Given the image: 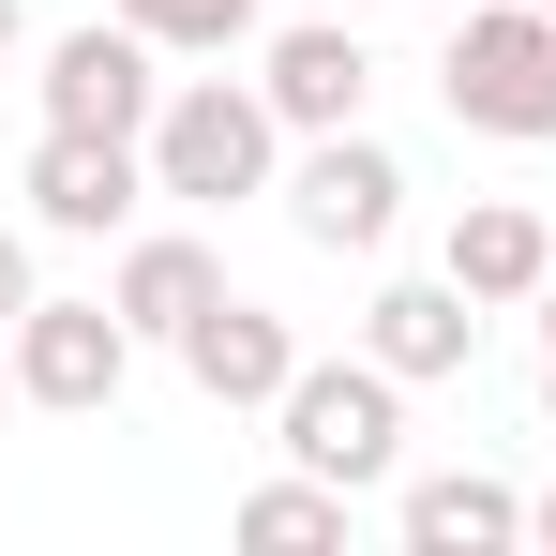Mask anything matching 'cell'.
<instances>
[{
  "instance_id": "cell-19",
  "label": "cell",
  "mask_w": 556,
  "mask_h": 556,
  "mask_svg": "<svg viewBox=\"0 0 556 556\" xmlns=\"http://www.w3.org/2000/svg\"><path fill=\"white\" fill-rule=\"evenodd\" d=\"M527 542H556V496H527Z\"/></svg>"
},
{
  "instance_id": "cell-14",
  "label": "cell",
  "mask_w": 556,
  "mask_h": 556,
  "mask_svg": "<svg viewBox=\"0 0 556 556\" xmlns=\"http://www.w3.org/2000/svg\"><path fill=\"white\" fill-rule=\"evenodd\" d=\"M241 542H256V556L346 542V481H316V466H301V481H256V496H241Z\"/></svg>"
},
{
  "instance_id": "cell-4",
  "label": "cell",
  "mask_w": 556,
  "mask_h": 556,
  "mask_svg": "<svg viewBox=\"0 0 556 556\" xmlns=\"http://www.w3.org/2000/svg\"><path fill=\"white\" fill-rule=\"evenodd\" d=\"M0 346H15V391H30V406L91 421V406H121V376H136V316H121V301H30Z\"/></svg>"
},
{
  "instance_id": "cell-5",
  "label": "cell",
  "mask_w": 556,
  "mask_h": 556,
  "mask_svg": "<svg viewBox=\"0 0 556 556\" xmlns=\"http://www.w3.org/2000/svg\"><path fill=\"white\" fill-rule=\"evenodd\" d=\"M286 226H301L316 256H376V241L406 226V166L346 121V136H316V151L286 166Z\"/></svg>"
},
{
  "instance_id": "cell-20",
  "label": "cell",
  "mask_w": 556,
  "mask_h": 556,
  "mask_svg": "<svg viewBox=\"0 0 556 556\" xmlns=\"http://www.w3.org/2000/svg\"><path fill=\"white\" fill-rule=\"evenodd\" d=\"M0 46H15V0H0Z\"/></svg>"
},
{
  "instance_id": "cell-22",
  "label": "cell",
  "mask_w": 556,
  "mask_h": 556,
  "mask_svg": "<svg viewBox=\"0 0 556 556\" xmlns=\"http://www.w3.org/2000/svg\"><path fill=\"white\" fill-rule=\"evenodd\" d=\"M452 15H466V0H452Z\"/></svg>"
},
{
  "instance_id": "cell-11",
  "label": "cell",
  "mask_w": 556,
  "mask_h": 556,
  "mask_svg": "<svg viewBox=\"0 0 556 556\" xmlns=\"http://www.w3.org/2000/svg\"><path fill=\"white\" fill-rule=\"evenodd\" d=\"M391 527H406V556H511L527 542V496L481 481V466H437V481L391 496Z\"/></svg>"
},
{
  "instance_id": "cell-17",
  "label": "cell",
  "mask_w": 556,
  "mask_h": 556,
  "mask_svg": "<svg viewBox=\"0 0 556 556\" xmlns=\"http://www.w3.org/2000/svg\"><path fill=\"white\" fill-rule=\"evenodd\" d=\"M527 316H542V421H556V271H542V301H527Z\"/></svg>"
},
{
  "instance_id": "cell-16",
  "label": "cell",
  "mask_w": 556,
  "mask_h": 556,
  "mask_svg": "<svg viewBox=\"0 0 556 556\" xmlns=\"http://www.w3.org/2000/svg\"><path fill=\"white\" fill-rule=\"evenodd\" d=\"M30 301H46V271H30V241H15V226H0V331H15V316H30Z\"/></svg>"
},
{
  "instance_id": "cell-21",
  "label": "cell",
  "mask_w": 556,
  "mask_h": 556,
  "mask_svg": "<svg viewBox=\"0 0 556 556\" xmlns=\"http://www.w3.org/2000/svg\"><path fill=\"white\" fill-rule=\"evenodd\" d=\"M542 15H556V0H542Z\"/></svg>"
},
{
  "instance_id": "cell-2",
  "label": "cell",
  "mask_w": 556,
  "mask_h": 556,
  "mask_svg": "<svg viewBox=\"0 0 556 556\" xmlns=\"http://www.w3.org/2000/svg\"><path fill=\"white\" fill-rule=\"evenodd\" d=\"M437 91H452L466 136L542 151V136H556V15H542V0H466V15H452V61H437Z\"/></svg>"
},
{
  "instance_id": "cell-1",
  "label": "cell",
  "mask_w": 556,
  "mask_h": 556,
  "mask_svg": "<svg viewBox=\"0 0 556 556\" xmlns=\"http://www.w3.org/2000/svg\"><path fill=\"white\" fill-rule=\"evenodd\" d=\"M271 181H286L271 91H241V76H166V105H151V195L241 211V195H271Z\"/></svg>"
},
{
  "instance_id": "cell-9",
  "label": "cell",
  "mask_w": 556,
  "mask_h": 556,
  "mask_svg": "<svg viewBox=\"0 0 556 556\" xmlns=\"http://www.w3.org/2000/svg\"><path fill=\"white\" fill-rule=\"evenodd\" d=\"M362 346L406 376V391H421V376H466V362H481V301H466L452 271H406V286L362 301Z\"/></svg>"
},
{
  "instance_id": "cell-13",
  "label": "cell",
  "mask_w": 556,
  "mask_h": 556,
  "mask_svg": "<svg viewBox=\"0 0 556 556\" xmlns=\"http://www.w3.org/2000/svg\"><path fill=\"white\" fill-rule=\"evenodd\" d=\"M105 301H121V316H136V346H181L195 316H211V301H226V256H211V241H195V226H151V241H136V256H121V286H105Z\"/></svg>"
},
{
  "instance_id": "cell-15",
  "label": "cell",
  "mask_w": 556,
  "mask_h": 556,
  "mask_svg": "<svg viewBox=\"0 0 556 556\" xmlns=\"http://www.w3.org/2000/svg\"><path fill=\"white\" fill-rule=\"evenodd\" d=\"M105 15H136L166 61H226V46L256 30V0H105Z\"/></svg>"
},
{
  "instance_id": "cell-6",
  "label": "cell",
  "mask_w": 556,
  "mask_h": 556,
  "mask_svg": "<svg viewBox=\"0 0 556 556\" xmlns=\"http://www.w3.org/2000/svg\"><path fill=\"white\" fill-rule=\"evenodd\" d=\"M136 195H151V136H76V121L30 136V226H46V241L136 226Z\"/></svg>"
},
{
  "instance_id": "cell-12",
  "label": "cell",
  "mask_w": 556,
  "mask_h": 556,
  "mask_svg": "<svg viewBox=\"0 0 556 556\" xmlns=\"http://www.w3.org/2000/svg\"><path fill=\"white\" fill-rule=\"evenodd\" d=\"M437 271L496 316V301H542V271H556V226L527 211V195H481V211H452V256Z\"/></svg>"
},
{
  "instance_id": "cell-18",
  "label": "cell",
  "mask_w": 556,
  "mask_h": 556,
  "mask_svg": "<svg viewBox=\"0 0 556 556\" xmlns=\"http://www.w3.org/2000/svg\"><path fill=\"white\" fill-rule=\"evenodd\" d=\"M15 406H30V391H15V346H0V421H15Z\"/></svg>"
},
{
  "instance_id": "cell-8",
  "label": "cell",
  "mask_w": 556,
  "mask_h": 556,
  "mask_svg": "<svg viewBox=\"0 0 556 556\" xmlns=\"http://www.w3.org/2000/svg\"><path fill=\"white\" fill-rule=\"evenodd\" d=\"M181 376L211 391V406H286V376H301V331H286L271 301H241V286H226V301L181 331Z\"/></svg>"
},
{
  "instance_id": "cell-7",
  "label": "cell",
  "mask_w": 556,
  "mask_h": 556,
  "mask_svg": "<svg viewBox=\"0 0 556 556\" xmlns=\"http://www.w3.org/2000/svg\"><path fill=\"white\" fill-rule=\"evenodd\" d=\"M166 46L136 30V15H91V30H61L46 46V121H76V136H151V105H166V76H151Z\"/></svg>"
},
{
  "instance_id": "cell-10",
  "label": "cell",
  "mask_w": 556,
  "mask_h": 556,
  "mask_svg": "<svg viewBox=\"0 0 556 556\" xmlns=\"http://www.w3.org/2000/svg\"><path fill=\"white\" fill-rule=\"evenodd\" d=\"M271 121L286 136H346L362 121V91H376V61H362V30H331V15H301V30H271Z\"/></svg>"
},
{
  "instance_id": "cell-3",
  "label": "cell",
  "mask_w": 556,
  "mask_h": 556,
  "mask_svg": "<svg viewBox=\"0 0 556 556\" xmlns=\"http://www.w3.org/2000/svg\"><path fill=\"white\" fill-rule=\"evenodd\" d=\"M271 437H286V466L376 496V481L406 466V376L376 362V346H362V362H301V376H286V406H271Z\"/></svg>"
}]
</instances>
